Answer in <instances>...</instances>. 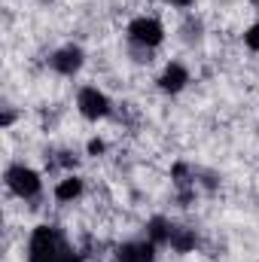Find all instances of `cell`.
I'll use <instances>...</instances> for the list:
<instances>
[{"instance_id": "obj_1", "label": "cell", "mask_w": 259, "mask_h": 262, "mask_svg": "<svg viewBox=\"0 0 259 262\" xmlns=\"http://www.w3.org/2000/svg\"><path fill=\"white\" fill-rule=\"evenodd\" d=\"M31 262H73V256H67L61 250V244L49 226H40L31 238Z\"/></svg>"}, {"instance_id": "obj_2", "label": "cell", "mask_w": 259, "mask_h": 262, "mask_svg": "<svg viewBox=\"0 0 259 262\" xmlns=\"http://www.w3.org/2000/svg\"><path fill=\"white\" fill-rule=\"evenodd\" d=\"M6 186L18 198H31L40 192V174L31 171V168H25V165H15V168L6 171Z\"/></svg>"}, {"instance_id": "obj_3", "label": "cell", "mask_w": 259, "mask_h": 262, "mask_svg": "<svg viewBox=\"0 0 259 262\" xmlns=\"http://www.w3.org/2000/svg\"><path fill=\"white\" fill-rule=\"evenodd\" d=\"M76 107H79V113L85 116V119H101V116H107V110H110V101H107V95L104 92H98V89H82L79 92V98H76Z\"/></svg>"}, {"instance_id": "obj_4", "label": "cell", "mask_w": 259, "mask_h": 262, "mask_svg": "<svg viewBox=\"0 0 259 262\" xmlns=\"http://www.w3.org/2000/svg\"><path fill=\"white\" fill-rule=\"evenodd\" d=\"M128 34H131V40L140 43V46H159L162 37H165L162 25H159L156 18H137V21H131Z\"/></svg>"}, {"instance_id": "obj_5", "label": "cell", "mask_w": 259, "mask_h": 262, "mask_svg": "<svg viewBox=\"0 0 259 262\" xmlns=\"http://www.w3.org/2000/svg\"><path fill=\"white\" fill-rule=\"evenodd\" d=\"M79 64H82V52L73 49V46H67V49H61V52H55V58H52V67H55L58 73H67V76L76 73Z\"/></svg>"}, {"instance_id": "obj_6", "label": "cell", "mask_w": 259, "mask_h": 262, "mask_svg": "<svg viewBox=\"0 0 259 262\" xmlns=\"http://www.w3.org/2000/svg\"><path fill=\"white\" fill-rule=\"evenodd\" d=\"M159 82H162V89H165V92H180V89L189 82V73H186V67H183V64H168Z\"/></svg>"}, {"instance_id": "obj_7", "label": "cell", "mask_w": 259, "mask_h": 262, "mask_svg": "<svg viewBox=\"0 0 259 262\" xmlns=\"http://www.w3.org/2000/svg\"><path fill=\"white\" fill-rule=\"evenodd\" d=\"M82 195V180L79 177H64L58 186H55V198L58 201H73V198Z\"/></svg>"}, {"instance_id": "obj_8", "label": "cell", "mask_w": 259, "mask_h": 262, "mask_svg": "<svg viewBox=\"0 0 259 262\" xmlns=\"http://www.w3.org/2000/svg\"><path fill=\"white\" fill-rule=\"evenodd\" d=\"M122 262H149V250L143 253V247L137 250V247H128L125 253H122Z\"/></svg>"}, {"instance_id": "obj_9", "label": "cell", "mask_w": 259, "mask_h": 262, "mask_svg": "<svg viewBox=\"0 0 259 262\" xmlns=\"http://www.w3.org/2000/svg\"><path fill=\"white\" fill-rule=\"evenodd\" d=\"M244 43H247V49H253V52H259V25H253V28H247V34H244Z\"/></svg>"}, {"instance_id": "obj_10", "label": "cell", "mask_w": 259, "mask_h": 262, "mask_svg": "<svg viewBox=\"0 0 259 262\" xmlns=\"http://www.w3.org/2000/svg\"><path fill=\"white\" fill-rule=\"evenodd\" d=\"M101 149H104V143H101V140H92V143H89V152H101Z\"/></svg>"}, {"instance_id": "obj_11", "label": "cell", "mask_w": 259, "mask_h": 262, "mask_svg": "<svg viewBox=\"0 0 259 262\" xmlns=\"http://www.w3.org/2000/svg\"><path fill=\"white\" fill-rule=\"evenodd\" d=\"M171 3H177V6H189L192 0H171Z\"/></svg>"}]
</instances>
